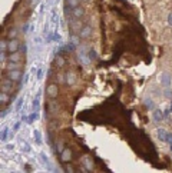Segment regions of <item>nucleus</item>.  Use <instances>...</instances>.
I'll return each instance as SVG.
<instances>
[{
  "label": "nucleus",
  "mask_w": 172,
  "mask_h": 173,
  "mask_svg": "<svg viewBox=\"0 0 172 173\" xmlns=\"http://www.w3.org/2000/svg\"><path fill=\"white\" fill-rule=\"evenodd\" d=\"M46 94H48L50 99H56L57 94H59V86L55 85V83L49 85V86L46 87Z\"/></svg>",
  "instance_id": "f257e3e1"
},
{
  "label": "nucleus",
  "mask_w": 172,
  "mask_h": 173,
  "mask_svg": "<svg viewBox=\"0 0 172 173\" xmlns=\"http://www.w3.org/2000/svg\"><path fill=\"white\" fill-rule=\"evenodd\" d=\"M7 79H10L13 82H19L22 79V70H7Z\"/></svg>",
  "instance_id": "f03ea898"
},
{
  "label": "nucleus",
  "mask_w": 172,
  "mask_h": 173,
  "mask_svg": "<svg viewBox=\"0 0 172 173\" xmlns=\"http://www.w3.org/2000/svg\"><path fill=\"white\" fill-rule=\"evenodd\" d=\"M19 50V40L16 37L15 39H10L9 40V44H7V52L9 53H13V52H17Z\"/></svg>",
  "instance_id": "7ed1b4c3"
},
{
  "label": "nucleus",
  "mask_w": 172,
  "mask_h": 173,
  "mask_svg": "<svg viewBox=\"0 0 172 173\" xmlns=\"http://www.w3.org/2000/svg\"><path fill=\"white\" fill-rule=\"evenodd\" d=\"M90 35H92V27H90L89 24H85V26L80 29V32H79L80 39H87Z\"/></svg>",
  "instance_id": "20e7f679"
},
{
  "label": "nucleus",
  "mask_w": 172,
  "mask_h": 173,
  "mask_svg": "<svg viewBox=\"0 0 172 173\" xmlns=\"http://www.w3.org/2000/svg\"><path fill=\"white\" fill-rule=\"evenodd\" d=\"M72 157H73V155H72V150L70 149H63L62 150V155H60L62 162H70Z\"/></svg>",
  "instance_id": "39448f33"
},
{
  "label": "nucleus",
  "mask_w": 172,
  "mask_h": 173,
  "mask_svg": "<svg viewBox=\"0 0 172 173\" xmlns=\"http://www.w3.org/2000/svg\"><path fill=\"white\" fill-rule=\"evenodd\" d=\"M83 15H85V10H83L80 6H78V7H75V9L72 10V16L75 19H80Z\"/></svg>",
  "instance_id": "423d86ee"
},
{
  "label": "nucleus",
  "mask_w": 172,
  "mask_h": 173,
  "mask_svg": "<svg viewBox=\"0 0 172 173\" xmlns=\"http://www.w3.org/2000/svg\"><path fill=\"white\" fill-rule=\"evenodd\" d=\"M12 82H13V80H10V79L3 80V82H1V92L9 93V92H10V89H12Z\"/></svg>",
  "instance_id": "0eeeda50"
},
{
  "label": "nucleus",
  "mask_w": 172,
  "mask_h": 173,
  "mask_svg": "<svg viewBox=\"0 0 172 173\" xmlns=\"http://www.w3.org/2000/svg\"><path fill=\"white\" fill-rule=\"evenodd\" d=\"M20 53H19V50L17 52H13V53H9V60L10 62H20Z\"/></svg>",
  "instance_id": "6e6552de"
},
{
  "label": "nucleus",
  "mask_w": 172,
  "mask_h": 173,
  "mask_svg": "<svg viewBox=\"0 0 172 173\" xmlns=\"http://www.w3.org/2000/svg\"><path fill=\"white\" fill-rule=\"evenodd\" d=\"M158 138L161 140H166L168 139V132L165 129H158Z\"/></svg>",
  "instance_id": "1a4fd4ad"
},
{
  "label": "nucleus",
  "mask_w": 172,
  "mask_h": 173,
  "mask_svg": "<svg viewBox=\"0 0 172 173\" xmlns=\"http://www.w3.org/2000/svg\"><path fill=\"white\" fill-rule=\"evenodd\" d=\"M154 119H155V122H161L162 119H164V115H162V112L161 110H155L154 112Z\"/></svg>",
  "instance_id": "9d476101"
},
{
  "label": "nucleus",
  "mask_w": 172,
  "mask_h": 173,
  "mask_svg": "<svg viewBox=\"0 0 172 173\" xmlns=\"http://www.w3.org/2000/svg\"><path fill=\"white\" fill-rule=\"evenodd\" d=\"M17 69H20L19 62H10V63L7 65V70H17Z\"/></svg>",
  "instance_id": "9b49d317"
},
{
  "label": "nucleus",
  "mask_w": 172,
  "mask_h": 173,
  "mask_svg": "<svg viewBox=\"0 0 172 173\" xmlns=\"http://www.w3.org/2000/svg\"><path fill=\"white\" fill-rule=\"evenodd\" d=\"M66 4H68L69 7L75 9V7H78V6H79V0H66Z\"/></svg>",
  "instance_id": "f8f14e48"
},
{
  "label": "nucleus",
  "mask_w": 172,
  "mask_h": 173,
  "mask_svg": "<svg viewBox=\"0 0 172 173\" xmlns=\"http://www.w3.org/2000/svg\"><path fill=\"white\" fill-rule=\"evenodd\" d=\"M66 76H68V79H66V83H68V85H72V83L75 82V74H73L72 72H69V73H66Z\"/></svg>",
  "instance_id": "ddd939ff"
},
{
  "label": "nucleus",
  "mask_w": 172,
  "mask_h": 173,
  "mask_svg": "<svg viewBox=\"0 0 172 173\" xmlns=\"http://www.w3.org/2000/svg\"><path fill=\"white\" fill-rule=\"evenodd\" d=\"M7 100H9V93L1 92V94H0V102H1V104H4V102H7Z\"/></svg>",
  "instance_id": "4468645a"
},
{
  "label": "nucleus",
  "mask_w": 172,
  "mask_h": 173,
  "mask_svg": "<svg viewBox=\"0 0 172 173\" xmlns=\"http://www.w3.org/2000/svg\"><path fill=\"white\" fill-rule=\"evenodd\" d=\"M7 44H9V42H6L4 39H1V40H0V50H1V52H6Z\"/></svg>",
  "instance_id": "2eb2a0df"
},
{
  "label": "nucleus",
  "mask_w": 172,
  "mask_h": 173,
  "mask_svg": "<svg viewBox=\"0 0 172 173\" xmlns=\"http://www.w3.org/2000/svg\"><path fill=\"white\" fill-rule=\"evenodd\" d=\"M63 65H65V60H63L62 57L57 56V57H56V66H57V67H62Z\"/></svg>",
  "instance_id": "dca6fc26"
},
{
  "label": "nucleus",
  "mask_w": 172,
  "mask_h": 173,
  "mask_svg": "<svg viewBox=\"0 0 172 173\" xmlns=\"http://www.w3.org/2000/svg\"><path fill=\"white\" fill-rule=\"evenodd\" d=\"M72 26H73L75 29H82V27H83V26H82V22H79V19H78V20H76Z\"/></svg>",
  "instance_id": "f3484780"
},
{
  "label": "nucleus",
  "mask_w": 172,
  "mask_h": 173,
  "mask_svg": "<svg viewBox=\"0 0 172 173\" xmlns=\"http://www.w3.org/2000/svg\"><path fill=\"white\" fill-rule=\"evenodd\" d=\"M57 80H59V83H66V77H65L62 73L57 74Z\"/></svg>",
  "instance_id": "a211bd4d"
},
{
  "label": "nucleus",
  "mask_w": 172,
  "mask_h": 173,
  "mask_svg": "<svg viewBox=\"0 0 172 173\" xmlns=\"http://www.w3.org/2000/svg\"><path fill=\"white\" fill-rule=\"evenodd\" d=\"M16 35H17V30H16V29H12V30L9 32V39H15Z\"/></svg>",
  "instance_id": "6ab92c4d"
},
{
  "label": "nucleus",
  "mask_w": 172,
  "mask_h": 173,
  "mask_svg": "<svg viewBox=\"0 0 172 173\" xmlns=\"http://www.w3.org/2000/svg\"><path fill=\"white\" fill-rule=\"evenodd\" d=\"M6 138H7V129H3V135H1V140L4 142V140H6Z\"/></svg>",
  "instance_id": "aec40b11"
},
{
  "label": "nucleus",
  "mask_w": 172,
  "mask_h": 173,
  "mask_svg": "<svg viewBox=\"0 0 172 173\" xmlns=\"http://www.w3.org/2000/svg\"><path fill=\"white\" fill-rule=\"evenodd\" d=\"M65 170H66V172H75V169H73L72 166H66V167H65Z\"/></svg>",
  "instance_id": "412c9836"
},
{
  "label": "nucleus",
  "mask_w": 172,
  "mask_h": 173,
  "mask_svg": "<svg viewBox=\"0 0 172 173\" xmlns=\"http://www.w3.org/2000/svg\"><path fill=\"white\" fill-rule=\"evenodd\" d=\"M34 117H36V115H32V116H30V117L27 119V122H29V123H32V122H33V119H34Z\"/></svg>",
  "instance_id": "4be33fe9"
},
{
  "label": "nucleus",
  "mask_w": 172,
  "mask_h": 173,
  "mask_svg": "<svg viewBox=\"0 0 172 173\" xmlns=\"http://www.w3.org/2000/svg\"><path fill=\"white\" fill-rule=\"evenodd\" d=\"M42 76H43V74H42V70H39V73H37V77H39V79H40V77H42Z\"/></svg>",
  "instance_id": "5701e85b"
},
{
  "label": "nucleus",
  "mask_w": 172,
  "mask_h": 173,
  "mask_svg": "<svg viewBox=\"0 0 172 173\" xmlns=\"http://www.w3.org/2000/svg\"><path fill=\"white\" fill-rule=\"evenodd\" d=\"M169 23H171V24H172V15H171V16H169Z\"/></svg>",
  "instance_id": "b1692460"
},
{
  "label": "nucleus",
  "mask_w": 172,
  "mask_h": 173,
  "mask_svg": "<svg viewBox=\"0 0 172 173\" xmlns=\"http://www.w3.org/2000/svg\"><path fill=\"white\" fill-rule=\"evenodd\" d=\"M171 112H172V104H171Z\"/></svg>",
  "instance_id": "393cba45"
}]
</instances>
